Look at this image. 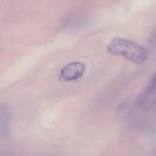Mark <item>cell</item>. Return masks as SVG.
<instances>
[{"label": "cell", "mask_w": 156, "mask_h": 156, "mask_svg": "<svg viewBox=\"0 0 156 156\" xmlns=\"http://www.w3.org/2000/svg\"><path fill=\"white\" fill-rule=\"evenodd\" d=\"M111 54L124 56L136 64L145 62L148 55V51L136 43L121 38H115L107 47Z\"/></svg>", "instance_id": "1"}, {"label": "cell", "mask_w": 156, "mask_h": 156, "mask_svg": "<svg viewBox=\"0 0 156 156\" xmlns=\"http://www.w3.org/2000/svg\"><path fill=\"white\" fill-rule=\"evenodd\" d=\"M86 68L85 65L80 62H73L68 64L61 70L60 79L63 81L76 80L83 75Z\"/></svg>", "instance_id": "2"}, {"label": "cell", "mask_w": 156, "mask_h": 156, "mask_svg": "<svg viewBox=\"0 0 156 156\" xmlns=\"http://www.w3.org/2000/svg\"><path fill=\"white\" fill-rule=\"evenodd\" d=\"M6 112L0 113V131L4 135L8 134L9 131V117Z\"/></svg>", "instance_id": "3"}, {"label": "cell", "mask_w": 156, "mask_h": 156, "mask_svg": "<svg viewBox=\"0 0 156 156\" xmlns=\"http://www.w3.org/2000/svg\"><path fill=\"white\" fill-rule=\"evenodd\" d=\"M1 34H0V38H1Z\"/></svg>", "instance_id": "4"}]
</instances>
